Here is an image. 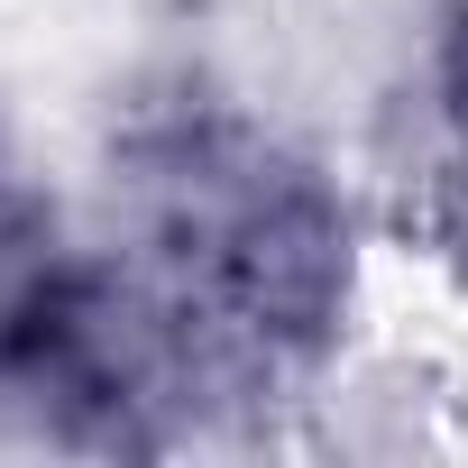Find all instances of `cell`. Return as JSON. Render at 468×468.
<instances>
[{"mask_svg": "<svg viewBox=\"0 0 468 468\" xmlns=\"http://www.w3.org/2000/svg\"><path fill=\"white\" fill-rule=\"evenodd\" d=\"M129 276L175 331L193 386H294L358 313L349 193L258 111L220 92L147 101L120 138Z\"/></svg>", "mask_w": 468, "mask_h": 468, "instance_id": "1", "label": "cell"}, {"mask_svg": "<svg viewBox=\"0 0 468 468\" xmlns=\"http://www.w3.org/2000/svg\"><path fill=\"white\" fill-rule=\"evenodd\" d=\"M202 395L129 267L65 239V211L0 147V404L56 441H156V404Z\"/></svg>", "mask_w": 468, "mask_h": 468, "instance_id": "2", "label": "cell"}, {"mask_svg": "<svg viewBox=\"0 0 468 468\" xmlns=\"http://www.w3.org/2000/svg\"><path fill=\"white\" fill-rule=\"evenodd\" d=\"M431 92H441V129H450V175H459V193H468V0H450V10H441Z\"/></svg>", "mask_w": 468, "mask_h": 468, "instance_id": "3", "label": "cell"}]
</instances>
